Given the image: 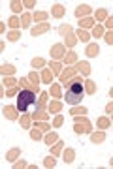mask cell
<instances>
[{"mask_svg": "<svg viewBox=\"0 0 113 169\" xmlns=\"http://www.w3.org/2000/svg\"><path fill=\"white\" fill-rule=\"evenodd\" d=\"M83 94H85V88H83V84H81V79H74L72 83L68 84V90H66V94H64V100H66L68 103L76 105V103H79L83 100Z\"/></svg>", "mask_w": 113, "mask_h": 169, "instance_id": "cell-1", "label": "cell"}, {"mask_svg": "<svg viewBox=\"0 0 113 169\" xmlns=\"http://www.w3.org/2000/svg\"><path fill=\"white\" fill-rule=\"evenodd\" d=\"M32 103H36V92L30 88H23V92H19L17 96V109L19 111H27Z\"/></svg>", "mask_w": 113, "mask_h": 169, "instance_id": "cell-2", "label": "cell"}, {"mask_svg": "<svg viewBox=\"0 0 113 169\" xmlns=\"http://www.w3.org/2000/svg\"><path fill=\"white\" fill-rule=\"evenodd\" d=\"M76 132L77 134H87V132H90V122L87 118H76Z\"/></svg>", "mask_w": 113, "mask_h": 169, "instance_id": "cell-3", "label": "cell"}, {"mask_svg": "<svg viewBox=\"0 0 113 169\" xmlns=\"http://www.w3.org/2000/svg\"><path fill=\"white\" fill-rule=\"evenodd\" d=\"M4 116L9 120H15L17 115H15V107H4Z\"/></svg>", "mask_w": 113, "mask_h": 169, "instance_id": "cell-4", "label": "cell"}, {"mask_svg": "<svg viewBox=\"0 0 113 169\" xmlns=\"http://www.w3.org/2000/svg\"><path fill=\"white\" fill-rule=\"evenodd\" d=\"M47 30H49V25H40V27H34L30 32H32V36H38V34H43Z\"/></svg>", "mask_w": 113, "mask_h": 169, "instance_id": "cell-5", "label": "cell"}, {"mask_svg": "<svg viewBox=\"0 0 113 169\" xmlns=\"http://www.w3.org/2000/svg\"><path fill=\"white\" fill-rule=\"evenodd\" d=\"M77 71L83 73V75H89V73H90V66L87 62H79V64H77Z\"/></svg>", "mask_w": 113, "mask_h": 169, "instance_id": "cell-6", "label": "cell"}, {"mask_svg": "<svg viewBox=\"0 0 113 169\" xmlns=\"http://www.w3.org/2000/svg\"><path fill=\"white\" fill-rule=\"evenodd\" d=\"M51 55L55 58H62L64 57V51H62V45H55L53 49H51Z\"/></svg>", "mask_w": 113, "mask_h": 169, "instance_id": "cell-7", "label": "cell"}, {"mask_svg": "<svg viewBox=\"0 0 113 169\" xmlns=\"http://www.w3.org/2000/svg\"><path fill=\"white\" fill-rule=\"evenodd\" d=\"M98 53H100V47H98V45L90 43L89 47H87V55H89V57H96Z\"/></svg>", "mask_w": 113, "mask_h": 169, "instance_id": "cell-8", "label": "cell"}, {"mask_svg": "<svg viewBox=\"0 0 113 169\" xmlns=\"http://www.w3.org/2000/svg\"><path fill=\"white\" fill-rule=\"evenodd\" d=\"M89 11H90V8H89V6H85V4H83V6H79V8L76 9V15H77V17H83V15H87Z\"/></svg>", "mask_w": 113, "mask_h": 169, "instance_id": "cell-9", "label": "cell"}, {"mask_svg": "<svg viewBox=\"0 0 113 169\" xmlns=\"http://www.w3.org/2000/svg\"><path fill=\"white\" fill-rule=\"evenodd\" d=\"M104 139H106V134H104V132H98V134H92L90 141H92V143H102Z\"/></svg>", "mask_w": 113, "mask_h": 169, "instance_id": "cell-10", "label": "cell"}, {"mask_svg": "<svg viewBox=\"0 0 113 169\" xmlns=\"http://www.w3.org/2000/svg\"><path fill=\"white\" fill-rule=\"evenodd\" d=\"M13 71H15V68L11 66V64H4V66H2V73H4V75H13Z\"/></svg>", "mask_w": 113, "mask_h": 169, "instance_id": "cell-11", "label": "cell"}, {"mask_svg": "<svg viewBox=\"0 0 113 169\" xmlns=\"http://www.w3.org/2000/svg\"><path fill=\"white\" fill-rule=\"evenodd\" d=\"M62 15H64V8L62 6H59V4L53 6V17H62Z\"/></svg>", "mask_w": 113, "mask_h": 169, "instance_id": "cell-12", "label": "cell"}, {"mask_svg": "<svg viewBox=\"0 0 113 169\" xmlns=\"http://www.w3.org/2000/svg\"><path fill=\"white\" fill-rule=\"evenodd\" d=\"M74 150L72 148H68V150H64V162H66V164H70V162H74Z\"/></svg>", "mask_w": 113, "mask_h": 169, "instance_id": "cell-13", "label": "cell"}, {"mask_svg": "<svg viewBox=\"0 0 113 169\" xmlns=\"http://www.w3.org/2000/svg\"><path fill=\"white\" fill-rule=\"evenodd\" d=\"M57 139H59V135L55 134V132H53V134H47V135H45V143H47V145H53V143H57Z\"/></svg>", "mask_w": 113, "mask_h": 169, "instance_id": "cell-14", "label": "cell"}, {"mask_svg": "<svg viewBox=\"0 0 113 169\" xmlns=\"http://www.w3.org/2000/svg\"><path fill=\"white\" fill-rule=\"evenodd\" d=\"M85 113H87V109H85V107H74V109H72V111H70V115H85Z\"/></svg>", "mask_w": 113, "mask_h": 169, "instance_id": "cell-15", "label": "cell"}, {"mask_svg": "<svg viewBox=\"0 0 113 169\" xmlns=\"http://www.w3.org/2000/svg\"><path fill=\"white\" fill-rule=\"evenodd\" d=\"M64 60H66L68 64H72V62H76V60H77V55L76 53H68V55H64Z\"/></svg>", "mask_w": 113, "mask_h": 169, "instance_id": "cell-16", "label": "cell"}, {"mask_svg": "<svg viewBox=\"0 0 113 169\" xmlns=\"http://www.w3.org/2000/svg\"><path fill=\"white\" fill-rule=\"evenodd\" d=\"M74 73H76V70H72V68H66V71H64L62 75H60V79H62V81H66L68 77H72Z\"/></svg>", "mask_w": 113, "mask_h": 169, "instance_id": "cell-17", "label": "cell"}, {"mask_svg": "<svg viewBox=\"0 0 113 169\" xmlns=\"http://www.w3.org/2000/svg\"><path fill=\"white\" fill-rule=\"evenodd\" d=\"M64 41H66V45H70V47H72V45H76V41H77V40L72 36V32H70V34L66 36V40H64Z\"/></svg>", "mask_w": 113, "mask_h": 169, "instance_id": "cell-18", "label": "cell"}, {"mask_svg": "<svg viewBox=\"0 0 113 169\" xmlns=\"http://www.w3.org/2000/svg\"><path fill=\"white\" fill-rule=\"evenodd\" d=\"M60 107H62V103H60V102H53V103H51V105H49V111L51 113H57V111H59V109H60Z\"/></svg>", "mask_w": 113, "mask_h": 169, "instance_id": "cell-19", "label": "cell"}, {"mask_svg": "<svg viewBox=\"0 0 113 169\" xmlns=\"http://www.w3.org/2000/svg\"><path fill=\"white\" fill-rule=\"evenodd\" d=\"M17 156H19V148H13V150L8 152V156H6V158H8V160H15Z\"/></svg>", "mask_w": 113, "mask_h": 169, "instance_id": "cell-20", "label": "cell"}, {"mask_svg": "<svg viewBox=\"0 0 113 169\" xmlns=\"http://www.w3.org/2000/svg\"><path fill=\"white\" fill-rule=\"evenodd\" d=\"M77 40H83V41H87V40H89V34H87V32L81 28V30L77 32Z\"/></svg>", "mask_w": 113, "mask_h": 169, "instance_id": "cell-21", "label": "cell"}, {"mask_svg": "<svg viewBox=\"0 0 113 169\" xmlns=\"http://www.w3.org/2000/svg\"><path fill=\"white\" fill-rule=\"evenodd\" d=\"M85 84H87V86H85V90H87L89 94H92V92L96 90V88H94V83H92V81H87Z\"/></svg>", "mask_w": 113, "mask_h": 169, "instance_id": "cell-22", "label": "cell"}, {"mask_svg": "<svg viewBox=\"0 0 113 169\" xmlns=\"http://www.w3.org/2000/svg\"><path fill=\"white\" fill-rule=\"evenodd\" d=\"M79 25H81V28L92 27V19H81V21H79Z\"/></svg>", "mask_w": 113, "mask_h": 169, "instance_id": "cell-23", "label": "cell"}, {"mask_svg": "<svg viewBox=\"0 0 113 169\" xmlns=\"http://www.w3.org/2000/svg\"><path fill=\"white\" fill-rule=\"evenodd\" d=\"M38 118H40V120H45V118H47V115H45V113H41V111H36V113H34V120H38Z\"/></svg>", "mask_w": 113, "mask_h": 169, "instance_id": "cell-24", "label": "cell"}, {"mask_svg": "<svg viewBox=\"0 0 113 169\" xmlns=\"http://www.w3.org/2000/svg\"><path fill=\"white\" fill-rule=\"evenodd\" d=\"M59 32H60V34H70V32H72V28H70V27H66V25H62V27H60L59 28Z\"/></svg>", "mask_w": 113, "mask_h": 169, "instance_id": "cell-25", "label": "cell"}, {"mask_svg": "<svg viewBox=\"0 0 113 169\" xmlns=\"http://www.w3.org/2000/svg\"><path fill=\"white\" fill-rule=\"evenodd\" d=\"M92 34H94L96 38H98V36H102V34H104V28H102V27L98 25V27H94V30H92Z\"/></svg>", "mask_w": 113, "mask_h": 169, "instance_id": "cell-26", "label": "cell"}, {"mask_svg": "<svg viewBox=\"0 0 113 169\" xmlns=\"http://www.w3.org/2000/svg\"><path fill=\"white\" fill-rule=\"evenodd\" d=\"M21 126L23 128H28V126H30V118H28V116H23L21 118Z\"/></svg>", "mask_w": 113, "mask_h": 169, "instance_id": "cell-27", "label": "cell"}, {"mask_svg": "<svg viewBox=\"0 0 113 169\" xmlns=\"http://www.w3.org/2000/svg\"><path fill=\"white\" fill-rule=\"evenodd\" d=\"M62 145H64V143H60V141L55 145V148H53V156H55V154H59V152L62 150Z\"/></svg>", "mask_w": 113, "mask_h": 169, "instance_id": "cell-28", "label": "cell"}, {"mask_svg": "<svg viewBox=\"0 0 113 169\" xmlns=\"http://www.w3.org/2000/svg\"><path fill=\"white\" fill-rule=\"evenodd\" d=\"M106 17H108L106 9H98V11H96V19H106Z\"/></svg>", "mask_w": 113, "mask_h": 169, "instance_id": "cell-29", "label": "cell"}, {"mask_svg": "<svg viewBox=\"0 0 113 169\" xmlns=\"http://www.w3.org/2000/svg\"><path fill=\"white\" fill-rule=\"evenodd\" d=\"M41 79H43L45 83H49V81H51V71H49V70H45V71H43V75H41Z\"/></svg>", "mask_w": 113, "mask_h": 169, "instance_id": "cell-30", "label": "cell"}, {"mask_svg": "<svg viewBox=\"0 0 113 169\" xmlns=\"http://www.w3.org/2000/svg\"><path fill=\"white\" fill-rule=\"evenodd\" d=\"M98 126H100V128H108V126H109V120L108 118H100L98 120Z\"/></svg>", "mask_w": 113, "mask_h": 169, "instance_id": "cell-31", "label": "cell"}, {"mask_svg": "<svg viewBox=\"0 0 113 169\" xmlns=\"http://www.w3.org/2000/svg\"><path fill=\"white\" fill-rule=\"evenodd\" d=\"M8 40H11V41H17V40H19V32H17V30H13L11 34L8 36Z\"/></svg>", "mask_w": 113, "mask_h": 169, "instance_id": "cell-32", "label": "cell"}, {"mask_svg": "<svg viewBox=\"0 0 113 169\" xmlns=\"http://www.w3.org/2000/svg\"><path fill=\"white\" fill-rule=\"evenodd\" d=\"M21 8H23L21 2H11V9H13V11H21Z\"/></svg>", "mask_w": 113, "mask_h": 169, "instance_id": "cell-33", "label": "cell"}, {"mask_svg": "<svg viewBox=\"0 0 113 169\" xmlns=\"http://www.w3.org/2000/svg\"><path fill=\"white\" fill-rule=\"evenodd\" d=\"M30 81L34 86H38V81H40V77H38V73H30Z\"/></svg>", "mask_w": 113, "mask_h": 169, "instance_id": "cell-34", "label": "cell"}, {"mask_svg": "<svg viewBox=\"0 0 113 169\" xmlns=\"http://www.w3.org/2000/svg\"><path fill=\"white\" fill-rule=\"evenodd\" d=\"M28 23H30V15H23L21 25H23V27H28Z\"/></svg>", "mask_w": 113, "mask_h": 169, "instance_id": "cell-35", "label": "cell"}, {"mask_svg": "<svg viewBox=\"0 0 113 169\" xmlns=\"http://www.w3.org/2000/svg\"><path fill=\"white\" fill-rule=\"evenodd\" d=\"M32 66H34V68L43 66V60H41V58H34V60H32Z\"/></svg>", "mask_w": 113, "mask_h": 169, "instance_id": "cell-36", "label": "cell"}, {"mask_svg": "<svg viewBox=\"0 0 113 169\" xmlns=\"http://www.w3.org/2000/svg\"><path fill=\"white\" fill-rule=\"evenodd\" d=\"M51 94H53V96H60V88L57 86V84H53V86H51Z\"/></svg>", "mask_w": 113, "mask_h": 169, "instance_id": "cell-37", "label": "cell"}, {"mask_svg": "<svg viewBox=\"0 0 113 169\" xmlns=\"http://www.w3.org/2000/svg\"><path fill=\"white\" fill-rule=\"evenodd\" d=\"M51 165L55 167V158H53V156H49V158L45 160V167H51Z\"/></svg>", "mask_w": 113, "mask_h": 169, "instance_id": "cell-38", "label": "cell"}, {"mask_svg": "<svg viewBox=\"0 0 113 169\" xmlns=\"http://www.w3.org/2000/svg\"><path fill=\"white\" fill-rule=\"evenodd\" d=\"M9 25H11L13 28H17L19 27V19L17 17H11V19H9Z\"/></svg>", "mask_w": 113, "mask_h": 169, "instance_id": "cell-39", "label": "cell"}, {"mask_svg": "<svg viewBox=\"0 0 113 169\" xmlns=\"http://www.w3.org/2000/svg\"><path fill=\"white\" fill-rule=\"evenodd\" d=\"M4 84H6V86H13V84H15V81L11 79V77H6V79H4Z\"/></svg>", "mask_w": 113, "mask_h": 169, "instance_id": "cell-40", "label": "cell"}, {"mask_svg": "<svg viewBox=\"0 0 113 169\" xmlns=\"http://www.w3.org/2000/svg\"><path fill=\"white\" fill-rule=\"evenodd\" d=\"M30 135H32V139H40V137H41V134L38 132V128H36V130H32V132H30Z\"/></svg>", "mask_w": 113, "mask_h": 169, "instance_id": "cell-41", "label": "cell"}, {"mask_svg": "<svg viewBox=\"0 0 113 169\" xmlns=\"http://www.w3.org/2000/svg\"><path fill=\"white\" fill-rule=\"evenodd\" d=\"M106 41H108L109 45H113V32H108V34H106Z\"/></svg>", "mask_w": 113, "mask_h": 169, "instance_id": "cell-42", "label": "cell"}, {"mask_svg": "<svg viewBox=\"0 0 113 169\" xmlns=\"http://www.w3.org/2000/svg\"><path fill=\"white\" fill-rule=\"evenodd\" d=\"M45 17H47V13H41V11H40V13H36V15H34V19H36V21H38V19H40V21H43Z\"/></svg>", "mask_w": 113, "mask_h": 169, "instance_id": "cell-43", "label": "cell"}, {"mask_svg": "<svg viewBox=\"0 0 113 169\" xmlns=\"http://www.w3.org/2000/svg\"><path fill=\"white\" fill-rule=\"evenodd\" d=\"M51 70H53V71H59L60 70V64L59 62H53V64H51Z\"/></svg>", "mask_w": 113, "mask_h": 169, "instance_id": "cell-44", "label": "cell"}, {"mask_svg": "<svg viewBox=\"0 0 113 169\" xmlns=\"http://www.w3.org/2000/svg\"><path fill=\"white\" fill-rule=\"evenodd\" d=\"M62 124V116H57V118H55V126H60Z\"/></svg>", "mask_w": 113, "mask_h": 169, "instance_id": "cell-45", "label": "cell"}, {"mask_svg": "<svg viewBox=\"0 0 113 169\" xmlns=\"http://www.w3.org/2000/svg\"><path fill=\"white\" fill-rule=\"evenodd\" d=\"M19 84H21L23 88H27V84H28V81H27V79H21V81H19Z\"/></svg>", "mask_w": 113, "mask_h": 169, "instance_id": "cell-46", "label": "cell"}, {"mask_svg": "<svg viewBox=\"0 0 113 169\" xmlns=\"http://www.w3.org/2000/svg\"><path fill=\"white\" fill-rule=\"evenodd\" d=\"M15 94H17V88H9L8 90V96H15Z\"/></svg>", "mask_w": 113, "mask_h": 169, "instance_id": "cell-47", "label": "cell"}, {"mask_svg": "<svg viewBox=\"0 0 113 169\" xmlns=\"http://www.w3.org/2000/svg\"><path fill=\"white\" fill-rule=\"evenodd\" d=\"M106 111H108V113H113V103H108V105H106Z\"/></svg>", "mask_w": 113, "mask_h": 169, "instance_id": "cell-48", "label": "cell"}, {"mask_svg": "<svg viewBox=\"0 0 113 169\" xmlns=\"http://www.w3.org/2000/svg\"><path fill=\"white\" fill-rule=\"evenodd\" d=\"M106 27H108V28H113V17L108 19V25H106Z\"/></svg>", "mask_w": 113, "mask_h": 169, "instance_id": "cell-49", "label": "cell"}, {"mask_svg": "<svg viewBox=\"0 0 113 169\" xmlns=\"http://www.w3.org/2000/svg\"><path fill=\"white\" fill-rule=\"evenodd\" d=\"M38 130H49V126L47 124H38Z\"/></svg>", "mask_w": 113, "mask_h": 169, "instance_id": "cell-50", "label": "cell"}, {"mask_svg": "<svg viewBox=\"0 0 113 169\" xmlns=\"http://www.w3.org/2000/svg\"><path fill=\"white\" fill-rule=\"evenodd\" d=\"M109 94H111V98H113V88H111V90H109Z\"/></svg>", "mask_w": 113, "mask_h": 169, "instance_id": "cell-51", "label": "cell"}, {"mask_svg": "<svg viewBox=\"0 0 113 169\" xmlns=\"http://www.w3.org/2000/svg\"><path fill=\"white\" fill-rule=\"evenodd\" d=\"M111 165H113V158H111Z\"/></svg>", "mask_w": 113, "mask_h": 169, "instance_id": "cell-52", "label": "cell"}, {"mask_svg": "<svg viewBox=\"0 0 113 169\" xmlns=\"http://www.w3.org/2000/svg\"><path fill=\"white\" fill-rule=\"evenodd\" d=\"M111 118H113V115H111Z\"/></svg>", "mask_w": 113, "mask_h": 169, "instance_id": "cell-53", "label": "cell"}]
</instances>
